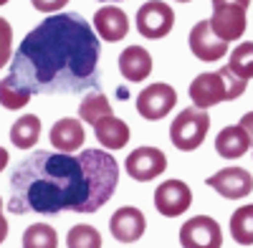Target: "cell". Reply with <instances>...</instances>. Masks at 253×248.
<instances>
[{
  "instance_id": "cell-29",
  "label": "cell",
  "mask_w": 253,
  "mask_h": 248,
  "mask_svg": "<svg viewBox=\"0 0 253 248\" xmlns=\"http://www.w3.org/2000/svg\"><path fill=\"white\" fill-rule=\"evenodd\" d=\"M225 3H230V5H243V8H248V5H251V0H213V5H225Z\"/></svg>"
},
{
  "instance_id": "cell-10",
  "label": "cell",
  "mask_w": 253,
  "mask_h": 248,
  "mask_svg": "<svg viewBox=\"0 0 253 248\" xmlns=\"http://www.w3.org/2000/svg\"><path fill=\"white\" fill-rule=\"evenodd\" d=\"M124 165H126V172H129L132 180L147 182V180H155L157 175L165 172L167 157L157 147H137L134 152H129V157H126Z\"/></svg>"
},
{
  "instance_id": "cell-30",
  "label": "cell",
  "mask_w": 253,
  "mask_h": 248,
  "mask_svg": "<svg viewBox=\"0 0 253 248\" xmlns=\"http://www.w3.org/2000/svg\"><path fill=\"white\" fill-rule=\"evenodd\" d=\"M0 210H3V208H0ZM5 236H8V220L3 218V213H0V243L5 241Z\"/></svg>"
},
{
  "instance_id": "cell-27",
  "label": "cell",
  "mask_w": 253,
  "mask_h": 248,
  "mask_svg": "<svg viewBox=\"0 0 253 248\" xmlns=\"http://www.w3.org/2000/svg\"><path fill=\"white\" fill-rule=\"evenodd\" d=\"M31 3L41 13H56V10H61L63 5H66L69 0H31Z\"/></svg>"
},
{
  "instance_id": "cell-14",
  "label": "cell",
  "mask_w": 253,
  "mask_h": 248,
  "mask_svg": "<svg viewBox=\"0 0 253 248\" xmlns=\"http://www.w3.org/2000/svg\"><path fill=\"white\" fill-rule=\"evenodd\" d=\"M94 26H96V33L101 41L117 43V41H122L129 33V18L117 5H101L94 15Z\"/></svg>"
},
{
  "instance_id": "cell-5",
  "label": "cell",
  "mask_w": 253,
  "mask_h": 248,
  "mask_svg": "<svg viewBox=\"0 0 253 248\" xmlns=\"http://www.w3.org/2000/svg\"><path fill=\"white\" fill-rule=\"evenodd\" d=\"M172 26H175V13L167 3H162V0H147L144 5H139V10H137V31L144 38H150V41L165 38L172 31Z\"/></svg>"
},
{
  "instance_id": "cell-13",
  "label": "cell",
  "mask_w": 253,
  "mask_h": 248,
  "mask_svg": "<svg viewBox=\"0 0 253 248\" xmlns=\"http://www.w3.org/2000/svg\"><path fill=\"white\" fill-rule=\"evenodd\" d=\"M144 228H147V220H144V213L139 208H119L112 220H109V231L112 236L119 241V243H134L144 236Z\"/></svg>"
},
{
  "instance_id": "cell-19",
  "label": "cell",
  "mask_w": 253,
  "mask_h": 248,
  "mask_svg": "<svg viewBox=\"0 0 253 248\" xmlns=\"http://www.w3.org/2000/svg\"><path fill=\"white\" fill-rule=\"evenodd\" d=\"M41 137V119L36 114H26L20 117L13 127H10V142L15 144L18 150H28L38 142Z\"/></svg>"
},
{
  "instance_id": "cell-24",
  "label": "cell",
  "mask_w": 253,
  "mask_h": 248,
  "mask_svg": "<svg viewBox=\"0 0 253 248\" xmlns=\"http://www.w3.org/2000/svg\"><path fill=\"white\" fill-rule=\"evenodd\" d=\"M228 69L246 81L253 79V41H246V43H241L233 53H230Z\"/></svg>"
},
{
  "instance_id": "cell-15",
  "label": "cell",
  "mask_w": 253,
  "mask_h": 248,
  "mask_svg": "<svg viewBox=\"0 0 253 248\" xmlns=\"http://www.w3.org/2000/svg\"><path fill=\"white\" fill-rule=\"evenodd\" d=\"M119 71L126 81H144L152 74V56L142 46H126L119 56Z\"/></svg>"
},
{
  "instance_id": "cell-9",
  "label": "cell",
  "mask_w": 253,
  "mask_h": 248,
  "mask_svg": "<svg viewBox=\"0 0 253 248\" xmlns=\"http://www.w3.org/2000/svg\"><path fill=\"white\" fill-rule=\"evenodd\" d=\"M193 205V190L182 180H167L155 193V208L165 218H177Z\"/></svg>"
},
{
  "instance_id": "cell-18",
  "label": "cell",
  "mask_w": 253,
  "mask_h": 248,
  "mask_svg": "<svg viewBox=\"0 0 253 248\" xmlns=\"http://www.w3.org/2000/svg\"><path fill=\"white\" fill-rule=\"evenodd\" d=\"M96 139L101 142L104 150H122L126 142H129V127L126 122H122L119 117H104L94 124Z\"/></svg>"
},
{
  "instance_id": "cell-6",
  "label": "cell",
  "mask_w": 253,
  "mask_h": 248,
  "mask_svg": "<svg viewBox=\"0 0 253 248\" xmlns=\"http://www.w3.org/2000/svg\"><path fill=\"white\" fill-rule=\"evenodd\" d=\"M175 104H177V91L170 84H150L137 94V112L150 122L165 119L175 109Z\"/></svg>"
},
{
  "instance_id": "cell-16",
  "label": "cell",
  "mask_w": 253,
  "mask_h": 248,
  "mask_svg": "<svg viewBox=\"0 0 253 248\" xmlns=\"http://www.w3.org/2000/svg\"><path fill=\"white\" fill-rule=\"evenodd\" d=\"M253 139L248 137V132L241 127V124H233V127H225L218 132L215 137V152L225 160H238L251 150Z\"/></svg>"
},
{
  "instance_id": "cell-7",
  "label": "cell",
  "mask_w": 253,
  "mask_h": 248,
  "mask_svg": "<svg viewBox=\"0 0 253 248\" xmlns=\"http://www.w3.org/2000/svg\"><path fill=\"white\" fill-rule=\"evenodd\" d=\"M180 243L182 248H220L223 246L220 225L208 215H195L187 223H182Z\"/></svg>"
},
{
  "instance_id": "cell-31",
  "label": "cell",
  "mask_w": 253,
  "mask_h": 248,
  "mask_svg": "<svg viewBox=\"0 0 253 248\" xmlns=\"http://www.w3.org/2000/svg\"><path fill=\"white\" fill-rule=\"evenodd\" d=\"M5 165H8V150H5V147H0V172L5 170Z\"/></svg>"
},
{
  "instance_id": "cell-4",
  "label": "cell",
  "mask_w": 253,
  "mask_h": 248,
  "mask_svg": "<svg viewBox=\"0 0 253 248\" xmlns=\"http://www.w3.org/2000/svg\"><path fill=\"white\" fill-rule=\"evenodd\" d=\"M208 129H210L208 112L193 104V107L182 109L175 117V122L170 124V139H172V144H175L177 150L193 152V150H198L200 144H203Z\"/></svg>"
},
{
  "instance_id": "cell-2",
  "label": "cell",
  "mask_w": 253,
  "mask_h": 248,
  "mask_svg": "<svg viewBox=\"0 0 253 248\" xmlns=\"http://www.w3.org/2000/svg\"><path fill=\"white\" fill-rule=\"evenodd\" d=\"M99 33L79 13H56L20 41L10 76L31 94H81L99 86Z\"/></svg>"
},
{
  "instance_id": "cell-34",
  "label": "cell",
  "mask_w": 253,
  "mask_h": 248,
  "mask_svg": "<svg viewBox=\"0 0 253 248\" xmlns=\"http://www.w3.org/2000/svg\"><path fill=\"white\" fill-rule=\"evenodd\" d=\"M177 3H190V0H177Z\"/></svg>"
},
{
  "instance_id": "cell-25",
  "label": "cell",
  "mask_w": 253,
  "mask_h": 248,
  "mask_svg": "<svg viewBox=\"0 0 253 248\" xmlns=\"http://www.w3.org/2000/svg\"><path fill=\"white\" fill-rule=\"evenodd\" d=\"M69 248H101V236L91 225H74L66 236Z\"/></svg>"
},
{
  "instance_id": "cell-11",
  "label": "cell",
  "mask_w": 253,
  "mask_h": 248,
  "mask_svg": "<svg viewBox=\"0 0 253 248\" xmlns=\"http://www.w3.org/2000/svg\"><path fill=\"white\" fill-rule=\"evenodd\" d=\"M208 185H210L213 190H218L223 198L238 200V198L251 195V190H253V177H251V172L243 170V167H225V170H220V172H215V175H210V177H208Z\"/></svg>"
},
{
  "instance_id": "cell-23",
  "label": "cell",
  "mask_w": 253,
  "mask_h": 248,
  "mask_svg": "<svg viewBox=\"0 0 253 248\" xmlns=\"http://www.w3.org/2000/svg\"><path fill=\"white\" fill-rule=\"evenodd\" d=\"M56 246H58L56 228L46 223H36L23 233V248H56Z\"/></svg>"
},
{
  "instance_id": "cell-35",
  "label": "cell",
  "mask_w": 253,
  "mask_h": 248,
  "mask_svg": "<svg viewBox=\"0 0 253 248\" xmlns=\"http://www.w3.org/2000/svg\"><path fill=\"white\" fill-rule=\"evenodd\" d=\"M0 208H3V200H0Z\"/></svg>"
},
{
  "instance_id": "cell-20",
  "label": "cell",
  "mask_w": 253,
  "mask_h": 248,
  "mask_svg": "<svg viewBox=\"0 0 253 248\" xmlns=\"http://www.w3.org/2000/svg\"><path fill=\"white\" fill-rule=\"evenodd\" d=\"M112 114H114V112H112V101L104 96L101 91H91V94L79 104V117H81L84 122H89V124H96L99 119L112 117Z\"/></svg>"
},
{
  "instance_id": "cell-33",
  "label": "cell",
  "mask_w": 253,
  "mask_h": 248,
  "mask_svg": "<svg viewBox=\"0 0 253 248\" xmlns=\"http://www.w3.org/2000/svg\"><path fill=\"white\" fill-rule=\"evenodd\" d=\"M5 3H8V0H0V5H5Z\"/></svg>"
},
{
  "instance_id": "cell-26",
  "label": "cell",
  "mask_w": 253,
  "mask_h": 248,
  "mask_svg": "<svg viewBox=\"0 0 253 248\" xmlns=\"http://www.w3.org/2000/svg\"><path fill=\"white\" fill-rule=\"evenodd\" d=\"M13 56V28L5 18H0V69L10 64Z\"/></svg>"
},
{
  "instance_id": "cell-17",
  "label": "cell",
  "mask_w": 253,
  "mask_h": 248,
  "mask_svg": "<svg viewBox=\"0 0 253 248\" xmlns=\"http://www.w3.org/2000/svg\"><path fill=\"white\" fill-rule=\"evenodd\" d=\"M51 144H53L58 152L74 155L84 144V124L76 122V119H71V117L56 122L53 129H51Z\"/></svg>"
},
{
  "instance_id": "cell-8",
  "label": "cell",
  "mask_w": 253,
  "mask_h": 248,
  "mask_svg": "<svg viewBox=\"0 0 253 248\" xmlns=\"http://www.w3.org/2000/svg\"><path fill=\"white\" fill-rule=\"evenodd\" d=\"M190 51L198 61H205V64H213V61H220L228 53V41H223L210 20H200L198 26H193L190 31Z\"/></svg>"
},
{
  "instance_id": "cell-22",
  "label": "cell",
  "mask_w": 253,
  "mask_h": 248,
  "mask_svg": "<svg viewBox=\"0 0 253 248\" xmlns=\"http://www.w3.org/2000/svg\"><path fill=\"white\" fill-rule=\"evenodd\" d=\"M31 91H26L23 86L15 81V76H5L3 81H0V104H3L5 109H23L28 101H31Z\"/></svg>"
},
{
  "instance_id": "cell-28",
  "label": "cell",
  "mask_w": 253,
  "mask_h": 248,
  "mask_svg": "<svg viewBox=\"0 0 253 248\" xmlns=\"http://www.w3.org/2000/svg\"><path fill=\"white\" fill-rule=\"evenodd\" d=\"M241 127L248 132V137L253 139V112H248V114H243V119H241Z\"/></svg>"
},
{
  "instance_id": "cell-21",
  "label": "cell",
  "mask_w": 253,
  "mask_h": 248,
  "mask_svg": "<svg viewBox=\"0 0 253 248\" xmlns=\"http://www.w3.org/2000/svg\"><path fill=\"white\" fill-rule=\"evenodd\" d=\"M230 236L241 246H253V205H243L230 215Z\"/></svg>"
},
{
  "instance_id": "cell-3",
  "label": "cell",
  "mask_w": 253,
  "mask_h": 248,
  "mask_svg": "<svg viewBox=\"0 0 253 248\" xmlns=\"http://www.w3.org/2000/svg\"><path fill=\"white\" fill-rule=\"evenodd\" d=\"M243 91H246V79L233 74L228 66H223L215 74H200L190 84V99L200 109L215 107L228 99H238Z\"/></svg>"
},
{
  "instance_id": "cell-12",
  "label": "cell",
  "mask_w": 253,
  "mask_h": 248,
  "mask_svg": "<svg viewBox=\"0 0 253 248\" xmlns=\"http://www.w3.org/2000/svg\"><path fill=\"white\" fill-rule=\"evenodd\" d=\"M213 31L223 41H238L246 33V8L243 5H213V18H210Z\"/></svg>"
},
{
  "instance_id": "cell-1",
  "label": "cell",
  "mask_w": 253,
  "mask_h": 248,
  "mask_svg": "<svg viewBox=\"0 0 253 248\" xmlns=\"http://www.w3.org/2000/svg\"><path fill=\"white\" fill-rule=\"evenodd\" d=\"M117 182L119 165L107 150L79 155L38 150L20 160L10 175L8 210L15 215L96 213L114 195Z\"/></svg>"
},
{
  "instance_id": "cell-32",
  "label": "cell",
  "mask_w": 253,
  "mask_h": 248,
  "mask_svg": "<svg viewBox=\"0 0 253 248\" xmlns=\"http://www.w3.org/2000/svg\"><path fill=\"white\" fill-rule=\"evenodd\" d=\"M101 3H112V0H101ZM117 3H119V0H117Z\"/></svg>"
}]
</instances>
